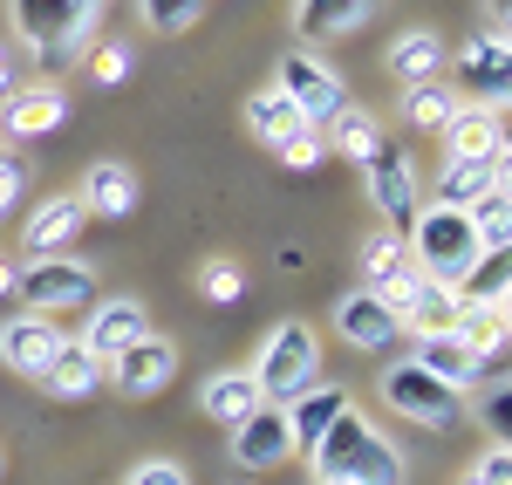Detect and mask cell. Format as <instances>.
<instances>
[{"label":"cell","mask_w":512,"mask_h":485,"mask_svg":"<svg viewBox=\"0 0 512 485\" xmlns=\"http://www.w3.org/2000/svg\"><path fill=\"white\" fill-rule=\"evenodd\" d=\"M315 479H355V485H403V451L376 438V424L355 404H342V417L321 431V445L308 451Z\"/></svg>","instance_id":"obj_1"},{"label":"cell","mask_w":512,"mask_h":485,"mask_svg":"<svg viewBox=\"0 0 512 485\" xmlns=\"http://www.w3.org/2000/svg\"><path fill=\"white\" fill-rule=\"evenodd\" d=\"M7 14H14L21 55L41 69H62L89 48L96 21H103V0H7Z\"/></svg>","instance_id":"obj_2"},{"label":"cell","mask_w":512,"mask_h":485,"mask_svg":"<svg viewBox=\"0 0 512 485\" xmlns=\"http://www.w3.org/2000/svg\"><path fill=\"white\" fill-rule=\"evenodd\" d=\"M410 267L424 274V281H437V287H465V274L478 267V233H472V212H451V205H424L417 219H410Z\"/></svg>","instance_id":"obj_3"},{"label":"cell","mask_w":512,"mask_h":485,"mask_svg":"<svg viewBox=\"0 0 512 485\" xmlns=\"http://www.w3.org/2000/svg\"><path fill=\"white\" fill-rule=\"evenodd\" d=\"M246 369H253V383H260L267 404H280V410L301 404V397L321 383V335L308 322H280Z\"/></svg>","instance_id":"obj_4"},{"label":"cell","mask_w":512,"mask_h":485,"mask_svg":"<svg viewBox=\"0 0 512 485\" xmlns=\"http://www.w3.org/2000/svg\"><path fill=\"white\" fill-rule=\"evenodd\" d=\"M14 301H21L28 315H41V322H55V315H89V308H96V274H89V260H76V253L28 260L21 281H14Z\"/></svg>","instance_id":"obj_5"},{"label":"cell","mask_w":512,"mask_h":485,"mask_svg":"<svg viewBox=\"0 0 512 485\" xmlns=\"http://www.w3.org/2000/svg\"><path fill=\"white\" fill-rule=\"evenodd\" d=\"M274 89L294 103V110H301V123H308L315 137H321L335 117H342V110H349V89H342V76L321 62L315 48H294V55L280 62V82H274Z\"/></svg>","instance_id":"obj_6"},{"label":"cell","mask_w":512,"mask_h":485,"mask_svg":"<svg viewBox=\"0 0 512 485\" xmlns=\"http://www.w3.org/2000/svg\"><path fill=\"white\" fill-rule=\"evenodd\" d=\"M376 390H383V404H390L396 417L431 424V431H451V424L465 417V397H458V390H444L431 369H417V363H390L383 376H376Z\"/></svg>","instance_id":"obj_7"},{"label":"cell","mask_w":512,"mask_h":485,"mask_svg":"<svg viewBox=\"0 0 512 485\" xmlns=\"http://www.w3.org/2000/svg\"><path fill=\"white\" fill-rule=\"evenodd\" d=\"M383 308H390L396 328H410L417 342H431V335H451V328H458V294L437 287V281H424L417 267H410L403 281L383 287Z\"/></svg>","instance_id":"obj_8"},{"label":"cell","mask_w":512,"mask_h":485,"mask_svg":"<svg viewBox=\"0 0 512 485\" xmlns=\"http://www.w3.org/2000/svg\"><path fill=\"white\" fill-rule=\"evenodd\" d=\"M451 69H458V89L478 110H512V41L506 35H472Z\"/></svg>","instance_id":"obj_9"},{"label":"cell","mask_w":512,"mask_h":485,"mask_svg":"<svg viewBox=\"0 0 512 485\" xmlns=\"http://www.w3.org/2000/svg\"><path fill=\"white\" fill-rule=\"evenodd\" d=\"M362 185H369V205L390 219V233H403V226L424 212V199H417V171H410V158L390 151V144H376V151L362 158Z\"/></svg>","instance_id":"obj_10"},{"label":"cell","mask_w":512,"mask_h":485,"mask_svg":"<svg viewBox=\"0 0 512 485\" xmlns=\"http://www.w3.org/2000/svg\"><path fill=\"white\" fill-rule=\"evenodd\" d=\"M294 458V424L280 404H260L246 424H233V465L239 472H274Z\"/></svg>","instance_id":"obj_11"},{"label":"cell","mask_w":512,"mask_h":485,"mask_svg":"<svg viewBox=\"0 0 512 485\" xmlns=\"http://www.w3.org/2000/svg\"><path fill=\"white\" fill-rule=\"evenodd\" d=\"M144 335H151V315H144V308H137L130 294H117V301H96V308H89L82 349H89L96 363L110 369V363L123 356V349H130V342H144Z\"/></svg>","instance_id":"obj_12"},{"label":"cell","mask_w":512,"mask_h":485,"mask_svg":"<svg viewBox=\"0 0 512 485\" xmlns=\"http://www.w3.org/2000/svg\"><path fill=\"white\" fill-rule=\"evenodd\" d=\"M82 226H89V212H82V199H41L35 212H28V226H21V253L28 260H55V253H76Z\"/></svg>","instance_id":"obj_13"},{"label":"cell","mask_w":512,"mask_h":485,"mask_svg":"<svg viewBox=\"0 0 512 485\" xmlns=\"http://www.w3.org/2000/svg\"><path fill=\"white\" fill-rule=\"evenodd\" d=\"M335 335L349 342V349H362V356H383L396 335V315L383 308V294H369V287H349L342 301H335Z\"/></svg>","instance_id":"obj_14"},{"label":"cell","mask_w":512,"mask_h":485,"mask_svg":"<svg viewBox=\"0 0 512 485\" xmlns=\"http://www.w3.org/2000/svg\"><path fill=\"white\" fill-rule=\"evenodd\" d=\"M171 376H178V349H171L164 335H144V342H130L117 363L103 369V383H117L123 397H158Z\"/></svg>","instance_id":"obj_15"},{"label":"cell","mask_w":512,"mask_h":485,"mask_svg":"<svg viewBox=\"0 0 512 485\" xmlns=\"http://www.w3.org/2000/svg\"><path fill=\"white\" fill-rule=\"evenodd\" d=\"M55 349H62V328L41 322V315H7L0 322V363L14 376H28V383H41V369L55 363Z\"/></svg>","instance_id":"obj_16"},{"label":"cell","mask_w":512,"mask_h":485,"mask_svg":"<svg viewBox=\"0 0 512 485\" xmlns=\"http://www.w3.org/2000/svg\"><path fill=\"white\" fill-rule=\"evenodd\" d=\"M62 117H69V96L55 82H21L0 103V130L7 137H48V130H62Z\"/></svg>","instance_id":"obj_17"},{"label":"cell","mask_w":512,"mask_h":485,"mask_svg":"<svg viewBox=\"0 0 512 485\" xmlns=\"http://www.w3.org/2000/svg\"><path fill=\"white\" fill-rule=\"evenodd\" d=\"M260 404H267V397H260L253 369H219V376H205V390H198V410H205L212 424H226V431H233V424H246Z\"/></svg>","instance_id":"obj_18"},{"label":"cell","mask_w":512,"mask_h":485,"mask_svg":"<svg viewBox=\"0 0 512 485\" xmlns=\"http://www.w3.org/2000/svg\"><path fill=\"white\" fill-rule=\"evenodd\" d=\"M437 137H444V158H492V151L506 144V123H499V110L458 103V110H451V123H444Z\"/></svg>","instance_id":"obj_19"},{"label":"cell","mask_w":512,"mask_h":485,"mask_svg":"<svg viewBox=\"0 0 512 485\" xmlns=\"http://www.w3.org/2000/svg\"><path fill=\"white\" fill-rule=\"evenodd\" d=\"M246 130L267 144V151H287V144H301V137H315L308 123H301V110L280 96V89H253L246 96Z\"/></svg>","instance_id":"obj_20"},{"label":"cell","mask_w":512,"mask_h":485,"mask_svg":"<svg viewBox=\"0 0 512 485\" xmlns=\"http://www.w3.org/2000/svg\"><path fill=\"white\" fill-rule=\"evenodd\" d=\"M76 199H82V212H96V219H130V212H137V178H130L117 158H103V164L82 171Z\"/></svg>","instance_id":"obj_21"},{"label":"cell","mask_w":512,"mask_h":485,"mask_svg":"<svg viewBox=\"0 0 512 485\" xmlns=\"http://www.w3.org/2000/svg\"><path fill=\"white\" fill-rule=\"evenodd\" d=\"M376 7H383V0H301V7H294V28H301V41H342V35H355Z\"/></svg>","instance_id":"obj_22"},{"label":"cell","mask_w":512,"mask_h":485,"mask_svg":"<svg viewBox=\"0 0 512 485\" xmlns=\"http://www.w3.org/2000/svg\"><path fill=\"white\" fill-rule=\"evenodd\" d=\"M410 363L431 369L437 383H444V390H458V397H465V390H478V369H485L472 349L458 342V335H431V342H417V356H410Z\"/></svg>","instance_id":"obj_23"},{"label":"cell","mask_w":512,"mask_h":485,"mask_svg":"<svg viewBox=\"0 0 512 485\" xmlns=\"http://www.w3.org/2000/svg\"><path fill=\"white\" fill-rule=\"evenodd\" d=\"M96 383H103V363H96L82 342H69V335H62L55 363L41 369V390H48V397H62V404H76V397H89Z\"/></svg>","instance_id":"obj_24"},{"label":"cell","mask_w":512,"mask_h":485,"mask_svg":"<svg viewBox=\"0 0 512 485\" xmlns=\"http://www.w3.org/2000/svg\"><path fill=\"white\" fill-rule=\"evenodd\" d=\"M444 62H451V55H444V41H437L431 28H410V35L390 41V76H403L410 89H417V82H437Z\"/></svg>","instance_id":"obj_25"},{"label":"cell","mask_w":512,"mask_h":485,"mask_svg":"<svg viewBox=\"0 0 512 485\" xmlns=\"http://www.w3.org/2000/svg\"><path fill=\"white\" fill-rule=\"evenodd\" d=\"M451 335L472 349L478 363H485V356H499V349L512 342V328H506V315H499V301H458V328H451Z\"/></svg>","instance_id":"obj_26"},{"label":"cell","mask_w":512,"mask_h":485,"mask_svg":"<svg viewBox=\"0 0 512 485\" xmlns=\"http://www.w3.org/2000/svg\"><path fill=\"white\" fill-rule=\"evenodd\" d=\"M485 192H492V158H444V171H437V205L472 212Z\"/></svg>","instance_id":"obj_27"},{"label":"cell","mask_w":512,"mask_h":485,"mask_svg":"<svg viewBox=\"0 0 512 485\" xmlns=\"http://www.w3.org/2000/svg\"><path fill=\"white\" fill-rule=\"evenodd\" d=\"M342 404H349V390H328V383H315L301 404H287V424H294V451H315L321 431L342 417Z\"/></svg>","instance_id":"obj_28"},{"label":"cell","mask_w":512,"mask_h":485,"mask_svg":"<svg viewBox=\"0 0 512 485\" xmlns=\"http://www.w3.org/2000/svg\"><path fill=\"white\" fill-rule=\"evenodd\" d=\"M403 274H410V246H403V233H390V226L369 233V240H362V287L383 294V287L403 281Z\"/></svg>","instance_id":"obj_29"},{"label":"cell","mask_w":512,"mask_h":485,"mask_svg":"<svg viewBox=\"0 0 512 485\" xmlns=\"http://www.w3.org/2000/svg\"><path fill=\"white\" fill-rule=\"evenodd\" d=\"M376 144H383V123L369 117V110H355V103H349L342 117L328 123V144H321V151H342V158H355V164H362L369 151H376Z\"/></svg>","instance_id":"obj_30"},{"label":"cell","mask_w":512,"mask_h":485,"mask_svg":"<svg viewBox=\"0 0 512 485\" xmlns=\"http://www.w3.org/2000/svg\"><path fill=\"white\" fill-rule=\"evenodd\" d=\"M506 287H512V240H506V246H485V253H478V267L465 274L458 301H499Z\"/></svg>","instance_id":"obj_31"},{"label":"cell","mask_w":512,"mask_h":485,"mask_svg":"<svg viewBox=\"0 0 512 485\" xmlns=\"http://www.w3.org/2000/svg\"><path fill=\"white\" fill-rule=\"evenodd\" d=\"M451 110H458V103H451V89H444V82H417V89L403 96V117L417 123V130H444Z\"/></svg>","instance_id":"obj_32"},{"label":"cell","mask_w":512,"mask_h":485,"mask_svg":"<svg viewBox=\"0 0 512 485\" xmlns=\"http://www.w3.org/2000/svg\"><path fill=\"white\" fill-rule=\"evenodd\" d=\"M472 233H478V246H506L512 240V199L506 192H485V199L472 205Z\"/></svg>","instance_id":"obj_33"},{"label":"cell","mask_w":512,"mask_h":485,"mask_svg":"<svg viewBox=\"0 0 512 485\" xmlns=\"http://www.w3.org/2000/svg\"><path fill=\"white\" fill-rule=\"evenodd\" d=\"M478 424L512 451V383H485V390H478Z\"/></svg>","instance_id":"obj_34"},{"label":"cell","mask_w":512,"mask_h":485,"mask_svg":"<svg viewBox=\"0 0 512 485\" xmlns=\"http://www.w3.org/2000/svg\"><path fill=\"white\" fill-rule=\"evenodd\" d=\"M198 294H205V301H219V308H226V301H239V294H246L239 260H205V267H198Z\"/></svg>","instance_id":"obj_35"},{"label":"cell","mask_w":512,"mask_h":485,"mask_svg":"<svg viewBox=\"0 0 512 485\" xmlns=\"http://www.w3.org/2000/svg\"><path fill=\"white\" fill-rule=\"evenodd\" d=\"M198 14H205V0H144V21H151L158 35H178V28H192Z\"/></svg>","instance_id":"obj_36"},{"label":"cell","mask_w":512,"mask_h":485,"mask_svg":"<svg viewBox=\"0 0 512 485\" xmlns=\"http://www.w3.org/2000/svg\"><path fill=\"white\" fill-rule=\"evenodd\" d=\"M130 485H192V472H185L178 458H144V465L130 472Z\"/></svg>","instance_id":"obj_37"},{"label":"cell","mask_w":512,"mask_h":485,"mask_svg":"<svg viewBox=\"0 0 512 485\" xmlns=\"http://www.w3.org/2000/svg\"><path fill=\"white\" fill-rule=\"evenodd\" d=\"M89 69H96V82H123L130 76V48H123V41H103V48L89 55Z\"/></svg>","instance_id":"obj_38"},{"label":"cell","mask_w":512,"mask_h":485,"mask_svg":"<svg viewBox=\"0 0 512 485\" xmlns=\"http://www.w3.org/2000/svg\"><path fill=\"white\" fill-rule=\"evenodd\" d=\"M21 185H28V164L14 158V151H0V219L14 212V199H21Z\"/></svg>","instance_id":"obj_39"},{"label":"cell","mask_w":512,"mask_h":485,"mask_svg":"<svg viewBox=\"0 0 512 485\" xmlns=\"http://www.w3.org/2000/svg\"><path fill=\"white\" fill-rule=\"evenodd\" d=\"M472 479H478V485H512V451H506V445H492V451H485V458L472 465Z\"/></svg>","instance_id":"obj_40"},{"label":"cell","mask_w":512,"mask_h":485,"mask_svg":"<svg viewBox=\"0 0 512 485\" xmlns=\"http://www.w3.org/2000/svg\"><path fill=\"white\" fill-rule=\"evenodd\" d=\"M280 164H294V171H315L328 151H321V137H301V144H287V151H274Z\"/></svg>","instance_id":"obj_41"},{"label":"cell","mask_w":512,"mask_h":485,"mask_svg":"<svg viewBox=\"0 0 512 485\" xmlns=\"http://www.w3.org/2000/svg\"><path fill=\"white\" fill-rule=\"evenodd\" d=\"M14 89H21V48H14V41H0V103H7Z\"/></svg>","instance_id":"obj_42"},{"label":"cell","mask_w":512,"mask_h":485,"mask_svg":"<svg viewBox=\"0 0 512 485\" xmlns=\"http://www.w3.org/2000/svg\"><path fill=\"white\" fill-rule=\"evenodd\" d=\"M492 192H506V199H512V137L492 151Z\"/></svg>","instance_id":"obj_43"},{"label":"cell","mask_w":512,"mask_h":485,"mask_svg":"<svg viewBox=\"0 0 512 485\" xmlns=\"http://www.w3.org/2000/svg\"><path fill=\"white\" fill-rule=\"evenodd\" d=\"M14 281H21V267H14V253H0V294H14Z\"/></svg>","instance_id":"obj_44"},{"label":"cell","mask_w":512,"mask_h":485,"mask_svg":"<svg viewBox=\"0 0 512 485\" xmlns=\"http://www.w3.org/2000/svg\"><path fill=\"white\" fill-rule=\"evenodd\" d=\"M492 7V21H506V41H512V0H485Z\"/></svg>","instance_id":"obj_45"},{"label":"cell","mask_w":512,"mask_h":485,"mask_svg":"<svg viewBox=\"0 0 512 485\" xmlns=\"http://www.w3.org/2000/svg\"><path fill=\"white\" fill-rule=\"evenodd\" d=\"M499 315H506V328H512V287H506V294H499Z\"/></svg>","instance_id":"obj_46"},{"label":"cell","mask_w":512,"mask_h":485,"mask_svg":"<svg viewBox=\"0 0 512 485\" xmlns=\"http://www.w3.org/2000/svg\"><path fill=\"white\" fill-rule=\"evenodd\" d=\"M315 485H355V479H315Z\"/></svg>","instance_id":"obj_47"},{"label":"cell","mask_w":512,"mask_h":485,"mask_svg":"<svg viewBox=\"0 0 512 485\" xmlns=\"http://www.w3.org/2000/svg\"><path fill=\"white\" fill-rule=\"evenodd\" d=\"M465 485H478V479H465Z\"/></svg>","instance_id":"obj_48"}]
</instances>
